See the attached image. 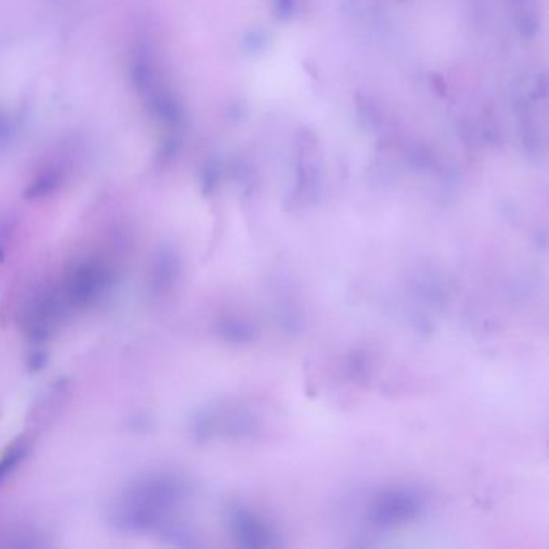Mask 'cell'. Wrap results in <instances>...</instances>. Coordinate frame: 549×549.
<instances>
[{
  "label": "cell",
  "mask_w": 549,
  "mask_h": 549,
  "mask_svg": "<svg viewBox=\"0 0 549 549\" xmlns=\"http://www.w3.org/2000/svg\"><path fill=\"white\" fill-rule=\"evenodd\" d=\"M23 455H25V445H15L13 448L7 451V455L0 461V480H4L11 472V469L21 461Z\"/></svg>",
  "instance_id": "obj_1"
}]
</instances>
